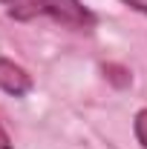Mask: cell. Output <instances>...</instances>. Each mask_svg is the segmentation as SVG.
<instances>
[{
    "label": "cell",
    "mask_w": 147,
    "mask_h": 149,
    "mask_svg": "<svg viewBox=\"0 0 147 149\" xmlns=\"http://www.w3.org/2000/svg\"><path fill=\"white\" fill-rule=\"evenodd\" d=\"M9 17H15V20L52 17L64 26H69V29H84V32H90L95 26V15L81 0H29L23 6L9 9Z\"/></svg>",
    "instance_id": "1"
},
{
    "label": "cell",
    "mask_w": 147,
    "mask_h": 149,
    "mask_svg": "<svg viewBox=\"0 0 147 149\" xmlns=\"http://www.w3.org/2000/svg\"><path fill=\"white\" fill-rule=\"evenodd\" d=\"M0 89L15 95V97H23V95L32 92V74L26 72L23 66L0 57Z\"/></svg>",
    "instance_id": "2"
},
{
    "label": "cell",
    "mask_w": 147,
    "mask_h": 149,
    "mask_svg": "<svg viewBox=\"0 0 147 149\" xmlns=\"http://www.w3.org/2000/svg\"><path fill=\"white\" fill-rule=\"evenodd\" d=\"M133 129H136V138H139L141 149H147V109H141L139 115H136V123H133Z\"/></svg>",
    "instance_id": "3"
},
{
    "label": "cell",
    "mask_w": 147,
    "mask_h": 149,
    "mask_svg": "<svg viewBox=\"0 0 147 149\" xmlns=\"http://www.w3.org/2000/svg\"><path fill=\"white\" fill-rule=\"evenodd\" d=\"M0 149H12V138H9V132L0 126Z\"/></svg>",
    "instance_id": "4"
},
{
    "label": "cell",
    "mask_w": 147,
    "mask_h": 149,
    "mask_svg": "<svg viewBox=\"0 0 147 149\" xmlns=\"http://www.w3.org/2000/svg\"><path fill=\"white\" fill-rule=\"evenodd\" d=\"M127 6H133V9H139V12H144L147 15V3H141V0H124Z\"/></svg>",
    "instance_id": "5"
},
{
    "label": "cell",
    "mask_w": 147,
    "mask_h": 149,
    "mask_svg": "<svg viewBox=\"0 0 147 149\" xmlns=\"http://www.w3.org/2000/svg\"><path fill=\"white\" fill-rule=\"evenodd\" d=\"M6 9H15V6H23V3H29V0H0Z\"/></svg>",
    "instance_id": "6"
}]
</instances>
